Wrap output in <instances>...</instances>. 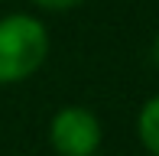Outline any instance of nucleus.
I'll use <instances>...</instances> for the list:
<instances>
[{"label":"nucleus","mask_w":159,"mask_h":156,"mask_svg":"<svg viewBox=\"0 0 159 156\" xmlns=\"http://www.w3.org/2000/svg\"><path fill=\"white\" fill-rule=\"evenodd\" d=\"M49 55V36L39 20L26 13L0 20V85L30 78Z\"/></svg>","instance_id":"obj_1"},{"label":"nucleus","mask_w":159,"mask_h":156,"mask_svg":"<svg viewBox=\"0 0 159 156\" xmlns=\"http://www.w3.org/2000/svg\"><path fill=\"white\" fill-rule=\"evenodd\" d=\"M49 140L59 156H94L101 146V120L88 108H62L49 124Z\"/></svg>","instance_id":"obj_2"},{"label":"nucleus","mask_w":159,"mask_h":156,"mask_svg":"<svg viewBox=\"0 0 159 156\" xmlns=\"http://www.w3.org/2000/svg\"><path fill=\"white\" fill-rule=\"evenodd\" d=\"M136 133H140L143 146L153 156H159V94L143 104L140 117H136Z\"/></svg>","instance_id":"obj_3"},{"label":"nucleus","mask_w":159,"mask_h":156,"mask_svg":"<svg viewBox=\"0 0 159 156\" xmlns=\"http://www.w3.org/2000/svg\"><path fill=\"white\" fill-rule=\"evenodd\" d=\"M33 3H39L42 10H71V7H78L81 0H33Z\"/></svg>","instance_id":"obj_4"},{"label":"nucleus","mask_w":159,"mask_h":156,"mask_svg":"<svg viewBox=\"0 0 159 156\" xmlns=\"http://www.w3.org/2000/svg\"><path fill=\"white\" fill-rule=\"evenodd\" d=\"M156 62H159V36H156Z\"/></svg>","instance_id":"obj_5"}]
</instances>
